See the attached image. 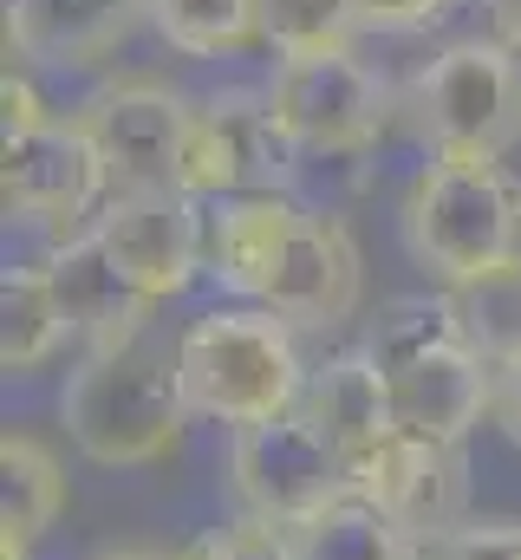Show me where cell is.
I'll return each mask as SVG.
<instances>
[{
	"instance_id": "cell-11",
	"label": "cell",
	"mask_w": 521,
	"mask_h": 560,
	"mask_svg": "<svg viewBox=\"0 0 521 560\" xmlns=\"http://www.w3.org/2000/svg\"><path fill=\"white\" fill-rule=\"evenodd\" d=\"M359 287H366V261H359L352 229L339 215L300 202V215H293L280 255H274V268L260 280L255 306L280 313L293 332H333L339 319H352Z\"/></svg>"
},
{
	"instance_id": "cell-23",
	"label": "cell",
	"mask_w": 521,
	"mask_h": 560,
	"mask_svg": "<svg viewBox=\"0 0 521 560\" xmlns=\"http://www.w3.org/2000/svg\"><path fill=\"white\" fill-rule=\"evenodd\" d=\"M183 560H293V548H287V528L229 515V522L202 528V535L183 548Z\"/></svg>"
},
{
	"instance_id": "cell-29",
	"label": "cell",
	"mask_w": 521,
	"mask_h": 560,
	"mask_svg": "<svg viewBox=\"0 0 521 560\" xmlns=\"http://www.w3.org/2000/svg\"><path fill=\"white\" fill-rule=\"evenodd\" d=\"M483 7H489V39L521 52V0H483Z\"/></svg>"
},
{
	"instance_id": "cell-20",
	"label": "cell",
	"mask_w": 521,
	"mask_h": 560,
	"mask_svg": "<svg viewBox=\"0 0 521 560\" xmlns=\"http://www.w3.org/2000/svg\"><path fill=\"white\" fill-rule=\"evenodd\" d=\"M293 560H417V541L391 522L385 509H372L359 489L326 502L320 515L287 528Z\"/></svg>"
},
{
	"instance_id": "cell-5",
	"label": "cell",
	"mask_w": 521,
	"mask_h": 560,
	"mask_svg": "<svg viewBox=\"0 0 521 560\" xmlns=\"http://www.w3.org/2000/svg\"><path fill=\"white\" fill-rule=\"evenodd\" d=\"M417 138L450 156H509L521 143V52L502 39H450L404 92Z\"/></svg>"
},
{
	"instance_id": "cell-12",
	"label": "cell",
	"mask_w": 521,
	"mask_h": 560,
	"mask_svg": "<svg viewBox=\"0 0 521 560\" xmlns=\"http://www.w3.org/2000/svg\"><path fill=\"white\" fill-rule=\"evenodd\" d=\"M92 235L157 306L202 280V202L189 189H130L92 215Z\"/></svg>"
},
{
	"instance_id": "cell-9",
	"label": "cell",
	"mask_w": 521,
	"mask_h": 560,
	"mask_svg": "<svg viewBox=\"0 0 521 560\" xmlns=\"http://www.w3.org/2000/svg\"><path fill=\"white\" fill-rule=\"evenodd\" d=\"M0 202L26 229H53L59 242L92 229V215L112 202V170L99 156L92 131L66 112L0 150Z\"/></svg>"
},
{
	"instance_id": "cell-18",
	"label": "cell",
	"mask_w": 521,
	"mask_h": 560,
	"mask_svg": "<svg viewBox=\"0 0 521 560\" xmlns=\"http://www.w3.org/2000/svg\"><path fill=\"white\" fill-rule=\"evenodd\" d=\"M72 509V476L59 450L33 430L0 436V560H33V548Z\"/></svg>"
},
{
	"instance_id": "cell-25",
	"label": "cell",
	"mask_w": 521,
	"mask_h": 560,
	"mask_svg": "<svg viewBox=\"0 0 521 560\" xmlns=\"http://www.w3.org/2000/svg\"><path fill=\"white\" fill-rule=\"evenodd\" d=\"M417 560H521V515H489V522H463L437 541H424Z\"/></svg>"
},
{
	"instance_id": "cell-21",
	"label": "cell",
	"mask_w": 521,
	"mask_h": 560,
	"mask_svg": "<svg viewBox=\"0 0 521 560\" xmlns=\"http://www.w3.org/2000/svg\"><path fill=\"white\" fill-rule=\"evenodd\" d=\"M143 20L170 52H189V59H222L260 39L255 0H143Z\"/></svg>"
},
{
	"instance_id": "cell-15",
	"label": "cell",
	"mask_w": 521,
	"mask_h": 560,
	"mask_svg": "<svg viewBox=\"0 0 521 560\" xmlns=\"http://www.w3.org/2000/svg\"><path fill=\"white\" fill-rule=\"evenodd\" d=\"M137 20L143 0H7V59L53 72L99 66L125 46Z\"/></svg>"
},
{
	"instance_id": "cell-3",
	"label": "cell",
	"mask_w": 521,
	"mask_h": 560,
	"mask_svg": "<svg viewBox=\"0 0 521 560\" xmlns=\"http://www.w3.org/2000/svg\"><path fill=\"white\" fill-rule=\"evenodd\" d=\"M189 398L176 378V346H157L150 332L112 346V352H79L59 392V430L66 443L99 463V469H157L183 456L189 436Z\"/></svg>"
},
{
	"instance_id": "cell-13",
	"label": "cell",
	"mask_w": 521,
	"mask_h": 560,
	"mask_svg": "<svg viewBox=\"0 0 521 560\" xmlns=\"http://www.w3.org/2000/svg\"><path fill=\"white\" fill-rule=\"evenodd\" d=\"M293 150L280 138L267 98L229 92L196 105L189 125V150H183V189L196 202H222V196H255V189H280Z\"/></svg>"
},
{
	"instance_id": "cell-4",
	"label": "cell",
	"mask_w": 521,
	"mask_h": 560,
	"mask_svg": "<svg viewBox=\"0 0 521 560\" xmlns=\"http://www.w3.org/2000/svg\"><path fill=\"white\" fill-rule=\"evenodd\" d=\"M300 332L267 306H209L176 332V378L189 398V418L248 430L287 418L306 392Z\"/></svg>"
},
{
	"instance_id": "cell-7",
	"label": "cell",
	"mask_w": 521,
	"mask_h": 560,
	"mask_svg": "<svg viewBox=\"0 0 521 560\" xmlns=\"http://www.w3.org/2000/svg\"><path fill=\"white\" fill-rule=\"evenodd\" d=\"M260 98L293 156H366L391 125V85L352 46L280 59Z\"/></svg>"
},
{
	"instance_id": "cell-6",
	"label": "cell",
	"mask_w": 521,
	"mask_h": 560,
	"mask_svg": "<svg viewBox=\"0 0 521 560\" xmlns=\"http://www.w3.org/2000/svg\"><path fill=\"white\" fill-rule=\"evenodd\" d=\"M222 489H229L235 515L293 528V522L320 515L326 502L352 495V463L300 411H287V418L229 430V443H222Z\"/></svg>"
},
{
	"instance_id": "cell-28",
	"label": "cell",
	"mask_w": 521,
	"mask_h": 560,
	"mask_svg": "<svg viewBox=\"0 0 521 560\" xmlns=\"http://www.w3.org/2000/svg\"><path fill=\"white\" fill-rule=\"evenodd\" d=\"M489 423L521 450V352L496 359V392H489Z\"/></svg>"
},
{
	"instance_id": "cell-1",
	"label": "cell",
	"mask_w": 521,
	"mask_h": 560,
	"mask_svg": "<svg viewBox=\"0 0 521 560\" xmlns=\"http://www.w3.org/2000/svg\"><path fill=\"white\" fill-rule=\"evenodd\" d=\"M404 255L443 293H483L496 280L521 275V183L502 156H450L430 150V163L410 176L397 202Z\"/></svg>"
},
{
	"instance_id": "cell-8",
	"label": "cell",
	"mask_w": 521,
	"mask_h": 560,
	"mask_svg": "<svg viewBox=\"0 0 521 560\" xmlns=\"http://www.w3.org/2000/svg\"><path fill=\"white\" fill-rule=\"evenodd\" d=\"M72 118L99 143V156L112 170V196H130V189H183V150H189L196 105L170 79H150V72L105 79Z\"/></svg>"
},
{
	"instance_id": "cell-27",
	"label": "cell",
	"mask_w": 521,
	"mask_h": 560,
	"mask_svg": "<svg viewBox=\"0 0 521 560\" xmlns=\"http://www.w3.org/2000/svg\"><path fill=\"white\" fill-rule=\"evenodd\" d=\"M0 105H7V138H26V131L53 125V112H46L39 85L26 79V66H7V79H0Z\"/></svg>"
},
{
	"instance_id": "cell-14",
	"label": "cell",
	"mask_w": 521,
	"mask_h": 560,
	"mask_svg": "<svg viewBox=\"0 0 521 560\" xmlns=\"http://www.w3.org/2000/svg\"><path fill=\"white\" fill-rule=\"evenodd\" d=\"M46 275H53V287H59V306H66L72 339H79L85 352H112V346H130V339L150 332L157 300L105 255V242H99L92 229L53 242Z\"/></svg>"
},
{
	"instance_id": "cell-22",
	"label": "cell",
	"mask_w": 521,
	"mask_h": 560,
	"mask_svg": "<svg viewBox=\"0 0 521 560\" xmlns=\"http://www.w3.org/2000/svg\"><path fill=\"white\" fill-rule=\"evenodd\" d=\"M255 33L274 59L339 52L352 46V0H255Z\"/></svg>"
},
{
	"instance_id": "cell-24",
	"label": "cell",
	"mask_w": 521,
	"mask_h": 560,
	"mask_svg": "<svg viewBox=\"0 0 521 560\" xmlns=\"http://www.w3.org/2000/svg\"><path fill=\"white\" fill-rule=\"evenodd\" d=\"M456 300H463L470 332H476V346H483L489 359L521 352V275L496 280V287H483V293H456Z\"/></svg>"
},
{
	"instance_id": "cell-16",
	"label": "cell",
	"mask_w": 521,
	"mask_h": 560,
	"mask_svg": "<svg viewBox=\"0 0 521 560\" xmlns=\"http://www.w3.org/2000/svg\"><path fill=\"white\" fill-rule=\"evenodd\" d=\"M293 411L313 423L346 463H359L366 450H379L391 430H397V418H391V385H385V372H379V359H372L366 346L320 359V365L306 372V392H300Z\"/></svg>"
},
{
	"instance_id": "cell-10",
	"label": "cell",
	"mask_w": 521,
	"mask_h": 560,
	"mask_svg": "<svg viewBox=\"0 0 521 560\" xmlns=\"http://www.w3.org/2000/svg\"><path fill=\"white\" fill-rule=\"evenodd\" d=\"M352 489L372 509H385L417 548L470 522V463H463V443L391 430L379 450H366L352 463Z\"/></svg>"
},
{
	"instance_id": "cell-17",
	"label": "cell",
	"mask_w": 521,
	"mask_h": 560,
	"mask_svg": "<svg viewBox=\"0 0 521 560\" xmlns=\"http://www.w3.org/2000/svg\"><path fill=\"white\" fill-rule=\"evenodd\" d=\"M293 215H300V202H293L287 189H255V196L202 202V275L255 306L260 280L274 268V255H280Z\"/></svg>"
},
{
	"instance_id": "cell-30",
	"label": "cell",
	"mask_w": 521,
	"mask_h": 560,
	"mask_svg": "<svg viewBox=\"0 0 521 560\" xmlns=\"http://www.w3.org/2000/svg\"><path fill=\"white\" fill-rule=\"evenodd\" d=\"M92 560H183V548H99Z\"/></svg>"
},
{
	"instance_id": "cell-2",
	"label": "cell",
	"mask_w": 521,
	"mask_h": 560,
	"mask_svg": "<svg viewBox=\"0 0 521 560\" xmlns=\"http://www.w3.org/2000/svg\"><path fill=\"white\" fill-rule=\"evenodd\" d=\"M366 352L379 359L391 385V418L410 436L437 443H470L476 423H489L496 392V359L476 346L470 313L456 293H404L385 300V313L366 332Z\"/></svg>"
},
{
	"instance_id": "cell-19",
	"label": "cell",
	"mask_w": 521,
	"mask_h": 560,
	"mask_svg": "<svg viewBox=\"0 0 521 560\" xmlns=\"http://www.w3.org/2000/svg\"><path fill=\"white\" fill-rule=\"evenodd\" d=\"M66 339H72V319H66V306H59V287L46 275V261L7 268V280H0V365H7L13 378H26V372H39Z\"/></svg>"
},
{
	"instance_id": "cell-26",
	"label": "cell",
	"mask_w": 521,
	"mask_h": 560,
	"mask_svg": "<svg viewBox=\"0 0 521 560\" xmlns=\"http://www.w3.org/2000/svg\"><path fill=\"white\" fill-rule=\"evenodd\" d=\"M443 13L450 0H352L359 33H417V26H437Z\"/></svg>"
}]
</instances>
